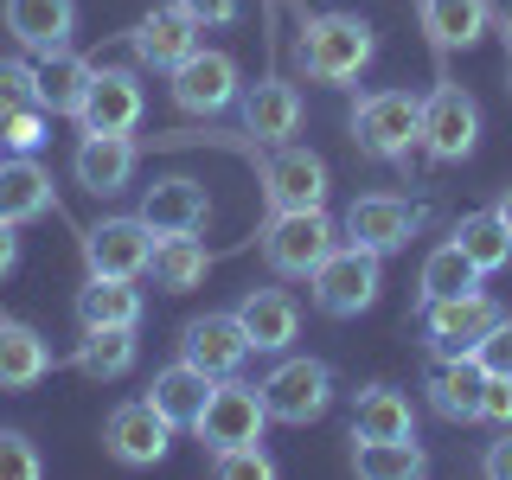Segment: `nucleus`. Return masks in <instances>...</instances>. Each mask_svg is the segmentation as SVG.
Segmentation results:
<instances>
[{
    "instance_id": "obj_6",
    "label": "nucleus",
    "mask_w": 512,
    "mask_h": 480,
    "mask_svg": "<svg viewBox=\"0 0 512 480\" xmlns=\"http://www.w3.org/2000/svg\"><path fill=\"white\" fill-rule=\"evenodd\" d=\"M167 96H173L180 116H224V109L244 96V71H237V58L218 52V45H192L167 71Z\"/></svg>"
},
{
    "instance_id": "obj_45",
    "label": "nucleus",
    "mask_w": 512,
    "mask_h": 480,
    "mask_svg": "<svg viewBox=\"0 0 512 480\" xmlns=\"http://www.w3.org/2000/svg\"><path fill=\"white\" fill-rule=\"evenodd\" d=\"M500 39H506V52H512V7L500 13Z\"/></svg>"
},
{
    "instance_id": "obj_34",
    "label": "nucleus",
    "mask_w": 512,
    "mask_h": 480,
    "mask_svg": "<svg viewBox=\"0 0 512 480\" xmlns=\"http://www.w3.org/2000/svg\"><path fill=\"white\" fill-rule=\"evenodd\" d=\"M455 244L468 250V263L480 269V276H500V269L512 263V237H506L500 212H468L455 224Z\"/></svg>"
},
{
    "instance_id": "obj_4",
    "label": "nucleus",
    "mask_w": 512,
    "mask_h": 480,
    "mask_svg": "<svg viewBox=\"0 0 512 480\" xmlns=\"http://www.w3.org/2000/svg\"><path fill=\"white\" fill-rule=\"evenodd\" d=\"M256 244H263V263L276 269L282 282H308L320 269V256L340 244V224L327 218V205H308V212H269Z\"/></svg>"
},
{
    "instance_id": "obj_47",
    "label": "nucleus",
    "mask_w": 512,
    "mask_h": 480,
    "mask_svg": "<svg viewBox=\"0 0 512 480\" xmlns=\"http://www.w3.org/2000/svg\"><path fill=\"white\" fill-rule=\"evenodd\" d=\"M506 90H512V71H506Z\"/></svg>"
},
{
    "instance_id": "obj_29",
    "label": "nucleus",
    "mask_w": 512,
    "mask_h": 480,
    "mask_svg": "<svg viewBox=\"0 0 512 480\" xmlns=\"http://www.w3.org/2000/svg\"><path fill=\"white\" fill-rule=\"evenodd\" d=\"M90 77H96V64L84 52H71V45L39 58V109L45 116H77L84 96H90Z\"/></svg>"
},
{
    "instance_id": "obj_5",
    "label": "nucleus",
    "mask_w": 512,
    "mask_h": 480,
    "mask_svg": "<svg viewBox=\"0 0 512 480\" xmlns=\"http://www.w3.org/2000/svg\"><path fill=\"white\" fill-rule=\"evenodd\" d=\"M263 410L269 423H288V429H308L333 410V365L327 359H308V352H288V359L269 372L263 384Z\"/></svg>"
},
{
    "instance_id": "obj_37",
    "label": "nucleus",
    "mask_w": 512,
    "mask_h": 480,
    "mask_svg": "<svg viewBox=\"0 0 512 480\" xmlns=\"http://www.w3.org/2000/svg\"><path fill=\"white\" fill-rule=\"evenodd\" d=\"M39 474H45V461L26 429H0V480H39Z\"/></svg>"
},
{
    "instance_id": "obj_12",
    "label": "nucleus",
    "mask_w": 512,
    "mask_h": 480,
    "mask_svg": "<svg viewBox=\"0 0 512 480\" xmlns=\"http://www.w3.org/2000/svg\"><path fill=\"white\" fill-rule=\"evenodd\" d=\"M141 109H148L141 71H122V64H96L90 96H84V109H77V128H84V135H135Z\"/></svg>"
},
{
    "instance_id": "obj_14",
    "label": "nucleus",
    "mask_w": 512,
    "mask_h": 480,
    "mask_svg": "<svg viewBox=\"0 0 512 480\" xmlns=\"http://www.w3.org/2000/svg\"><path fill=\"white\" fill-rule=\"evenodd\" d=\"M103 448L122 461V468H154V461H167V448H173V423L148 404V397H128V404L109 410Z\"/></svg>"
},
{
    "instance_id": "obj_44",
    "label": "nucleus",
    "mask_w": 512,
    "mask_h": 480,
    "mask_svg": "<svg viewBox=\"0 0 512 480\" xmlns=\"http://www.w3.org/2000/svg\"><path fill=\"white\" fill-rule=\"evenodd\" d=\"M493 212H500V224H506V237H512V186L500 192V205H493Z\"/></svg>"
},
{
    "instance_id": "obj_30",
    "label": "nucleus",
    "mask_w": 512,
    "mask_h": 480,
    "mask_svg": "<svg viewBox=\"0 0 512 480\" xmlns=\"http://www.w3.org/2000/svg\"><path fill=\"white\" fill-rule=\"evenodd\" d=\"M135 359H141L135 327H90L84 340H77V352H71V365H77L90 384H116V378H128V372H135Z\"/></svg>"
},
{
    "instance_id": "obj_8",
    "label": "nucleus",
    "mask_w": 512,
    "mask_h": 480,
    "mask_svg": "<svg viewBox=\"0 0 512 480\" xmlns=\"http://www.w3.org/2000/svg\"><path fill=\"white\" fill-rule=\"evenodd\" d=\"M269 429V410H263V391L244 378H218L212 397H205L199 423H192V436L205 442V455L212 448H237V442H263Z\"/></svg>"
},
{
    "instance_id": "obj_9",
    "label": "nucleus",
    "mask_w": 512,
    "mask_h": 480,
    "mask_svg": "<svg viewBox=\"0 0 512 480\" xmlns=\"http://www.w3.org/2000/svg\"><path fill=\"white\" fill-rule=\"evenodd\" d=\"M423 340L436 359H455V352H474L480 333L500 320V301L487 288H468V295H448V301H423Z\"/></svg>"
},
{
    "instance_id": "obj_35",
    "label": "nucleus",
    "mask_w": 512,
    "mask_h": 480,
    "mask_svg": "<svg viewBox=\"0 0 512 480\" xmlns=\"http://www.w3.org/2000/svg\"><path fill=\"white\" fill-rule=\"evenodd\" d=\"M45 109L39 103H20V109H0V154H39L45 148Z\"/></svg>"
},
{
    "instance_id": "obj_11",
    "label": "nucleus",
    "mask_w": 512,
    "mask_h": 480,
    "mask_svg": "<svg viewBox=\"0 0 512 480\" xmlns=\"http://www.w3.org/2000/svg\"><path fill=\"white\" fill-rule=\"evenodd\" d=\"M263 205L269 212H308V205H327V160L314 148H282L263 154Z\"/></svg>"
},
{
    "instance_id": "obj_13",
    "label": "nucleus",
    "mask_w": 512,
    "mask_h": 480,
    "mask_svg": "<svg viewBox=\"0 0 512 480\" xmlns=\"http://www.w3.org/2000/svg\"><path fill=\"white\" fill-rule=\"evenodd\" d=\"M154 224L148 218H103V224H90L84 231V263H90V276H128V282H141L148 276V256H154Z\"/></svg>"
},
{
    "instance_id": "obj_32",
    "label": "nucleus",
    "mask_w": 512,
    "mask_h": 480,
    "mask_svg": "<svg viewBox=\"0 0 512 480\" xmlns=\"http://www.w3.org/2000/svg\"><path fill=\"white\" fill-rule=\"evenodd\" d=\"M352 436H416V410L391 384H365L352 397Z\"/></svg>"
},
{
    "instance_id": "obj_18",
    "label": "nucleus",
    "mask_w": 512,
    "mask_h": 480,
    "mask_svg": "<svg viewBox=\"0 0 512 480\" xmlns=\"http://www.w3.org/2000/svg\"><path fill=\"white\" fill-rule=\"evenodd\" d=\"M192 45H199V26H192L173 0H167V7H154V13H141L135 32H128V52H135L141 71H173Z\"/></svg>"
},
{
    "instance_id": "obj_41",
    "label": "nucleus",
    "mask_w": 512,
    "mask_h": 480,
    "mask_svg": "<svg viewBox=\"0 0 512 480\" xmlns=\"http://www.w3.org/2000/svg\"><path fill=\"white\" fill-rule=\"evenodd\" d=\"M480 423L512 429V378H487V391H480Z\"/></svg>"
},
{
    "instance_id": "obj_19",
    "label": "nucleus",
    "mask_w": 512,
    "mask_h": 480,
    "mask_svg": "<svg viewBox=\"0 0 512 480\" xmlns=\"http://www.w3.org/2000/svg\"><path fill=\"white\" fill-rule=\"evenodd\" d=\"M141 218H148L160 237L205 231V218H212V192H205L199 180H186V173H167V180H154L148 192H141Z\"/></svg>"
},
{
    "instance_id": "obj_23",
    "label": "nucleus",
    "mask_w": 512,
    "mask_h": 480,
    "mask_svg": "<svg viewBox=\"0 0 512 480\" xmlns=\"http://www.w3.org/2000/svg\"><path fill=\"white\" fill-rule=\"evenodd\" d=\"M429 410L442 416V423H480V391H487V372H480L474 352H455V359H442L436 372H429Z\"/></svg>"
},
{
    "instance_id": "obj_21",
    "label": "nucleus",
    "mask_w": 512,
    "mask_h": 480,
    "mask_svg": "<svg viewBox=\"0 0 512 480\" xmlns=\"http://www.w3.org/2000/svg\"><path fill=\"white\" fill-rule=\"evenodd\" d=\"M45 212H58L52 173L32 154H0V224H32Z\"/></svg>"
},
{
    "instance_id": "obj_22",
    "label": "nucleus",
    "mask_w": 512,
    "mask_h": 480,
    "mask_svg": "<svg viewBox=\"0 0 512 480\" xmlns=\"http://www.w3.org/2000/svg\"><path fill=\"white\" fill-rule=\"evenodd\" d=\"M7 32L32 58H52L77 32V0H7Z\"/></svg>"
},
{
    "instance_id": "obj_42",
    "label": "nucleus",
    "mask_w": 512,
    "mask_h": 480,
    "mask_svg": "<svg viewBox=\"0 0 512 480\" xmlns=\"http://www.w3.org/2000/svg\"><path fill=\"white\" fill-rule=\"evenodd\" d=\"M480 474H487V480H512V429H500V436L487 442V455H480Z\"/></svg>"
},
{
    "instance_id": "obj_3",
    "label": "nucleus",
    "mask_w": 512,
    "mask_h": 480,
    "mask_svg": "<svg viewBox=\"0 0 512 480\" xmlns=\"http://www.w3.org/2000/svg\"><path fill=\"white\" fill-rule=\"evenodd\" d=\"M308 288H314V308L327 320H359L378 301V288H384V256L365 250V244H352V237H340V244L320 256V269L308 276Z\"/></svg>"
},
{
    "instance_id": "obj_2",
    "label": "nucleus",
    "mask_w": 512,
    "mask_h": 480,
    "mask_svg": "<svg viewBox=\"0 0 512 480\" xmlns=\"http://www.w3.org/2000/svg\"><path fill=\"white\" fill-rule=\"evenodd\" d=\"M352 141L365 160L410 167V148H423V96L410 90H372L352 103Z\"/></svg>"
},
{
    "instance_id": "obj_38",
    "label": "nucleus",
    "mask_w": 512,
    "mask_h": 480,
    "mask_svg": "<svg viewBox=\"0 0 512 480\" xmlns=\"http://www.w3.org/2000/svg\"><path fill=\"white\" fill-rule=\"evenodd\" d=\"M474 359H480V372H487V378H512V314H500L487 333H480Z\"/></svg>"
},
{
    "instance_id": "obj_33",
    "label": "nucleus",
    "mask_w": 512,
    "mask_h": 480,
    "mask_svg": "<svg viewBox=\"0 0 512 480\" xmlns=\"http://www.w3.org/2000/svg\"><path fill=\"white\" fill-rule=\"evenodd\" d=\"M480 282H487V276H480V269L468 263V250L448 237V244H436V250L423 256V276H416V308H423V301L468 295V288H480Z\"/></svg>"
},
{
    "instance_id": "obj_17",
    "label": "nucleus",
    "mask_w": 512,
    "mask_h": 480,
    "mask_svg": "<svg viewBox=\"0 0 512 480\" xmlns=\"http://www.w3.org/2000/svg\"><path fill=\"white\" fill-rule=\"evenodd\" d=\"M237 109H244V135L263 141V148H282V141L301 128V90L288 84V77H276V71L256 77V84H244Z\"/></svg>"
},
{
    "instance_id": "obj_28",
    "label": "nucleus",
    "mask_w": 512,
    "mask_h": 480,
    "mask_svg": "<svg viewBox=\"0 0 512 480\" xmlns=\"http://www.w3.org/2000/svg\"><path fill=\"white\" fill-rule=\"evenodd\" d=\"M52 372V346L26 320H0V391H32Z\"/></svg>"
},
{
    "instance_id": "obj_20",
    "label": "nucleus",
    "mask_w": 512,
    "mask_h": 480,
    "mask_svg": "<svg viewBox=\"0 0 512 480\" xmlns=\"http://www.w3.org/2000/svg\"><path fill=\"white\" fill-rule=\"evenodd\" d=\"M231 314L244 320L250 352H288V346L301 340V308H295V295H288V288H250Z\"/></svg>"
},
{
    "instance_id": "obj_26",
    "label": "nucleus",
    "mask_w": 512,
    "mask_h": 480,
    "mask_svg": "<svg viewBox=\"0 0 512 480\" xmlns=\"http://www.w3.org/2000/svg\"><path fill=\"white\" fill-rule=\"evenodd\" d=\"M148 276L160 295H186L212 276V250L199 244V231H180V237H154V256H148Z\"/></svg>"
},
{
    "instance_id": "obj_15",
    "label": "nucleus",
    "mask_w": 512,
    "mask_h": 480,
    "mask_svg": "<svg viewBox=\"0 0 512 480\" xmlns=\"http://www.w3.org/2000/svg\"><path fill=\"white\" fill-rule=\"evenodd\" d=\"M180 359L199 365L205 378H237L250 359V333L237 314H199L180 327Z\"/></svg>"
},
{
    "instance_id": "obj_36",
    "label": "nucleus",
    "mask_w": 512,
    "mask_h": 480,
    "mask_svg": "<svg viewBox=\"0 0 512 480\" xmlns=\"http://www.w3.org/2000/svg\"><path fill=\"white\" fill-rule=\"evenodd\" d=\"M205 468H212V480H269L276 461L263 455V442H237V448H212Z\"/></svg>"
},
{
    "instance_id": "obj_16",
    "label": "nucleus",
    "mask_w": 512,
    "mask_h": 480,
    "mask_svg": "<svg viewBox=\"0 0 512 480\" xmlns=\"http://www.w3.org/2000/svg\"><path fill=\"white\" fill-rule=\"evenodd\" d=\"M135 167H141L135 135H84L71 148V173H77V186H84L90 199H116V192H128Z\"/></svg>"
},
{
    "instance_id": "obj_1",
    "label": "nucleus",
    "mask_w": 512,
    "mask_h": 480,
    "mask_svg": "<svg viewBox=\"0 0 512 480\" xmlns=\"http://www.w3.org/2000/svg\"><path fill=\"white\" fill-rule=\"evenodd\" d=\"M295 32H301L295 39L301 71H308L314 84H333V90L359 84L365 64L378 58V32H372L365 13H301Z\"/></svg>"
},
{
    "instance_id": "obj_31",
    "label": "nucleus",
    "mask_w": 512,
    "mask_h": 480,
    "mask_svg": "<svg viewBox=\"0 0 512 480\" xmlns=\"http://www.w3.org/2000/svg\"><path fill=\"white\" fill-rule=\"evenodd\" d=\"M352 468L365 480H416L429 474V455L416 436H352Z\"/></svg>"
},
{
    "instance_id": "obj_46",
    "label": "nucleus",
    "mask_w": 512,
    "mask_h": 480,
    "mask_svg": "<svg viewBox=\"0 0 512 480\" xmlns=\"http://www.w3.org/2000/svg\"><path fill=\"white\" fill-rule=\"evenodd\" d=\"M288 7V0H263V13H269V26H276V13Z\"/></svg>"
},
{
    "instance_id": "obj_40",
    "label": "nucleus",
    "mask_w": 512,
    "mask_h": 480,
    "mask_svg": "<svg viewBox=\"0 0 512 480\" xmlns=\"http://www.w3.org/2000/svg\"><path fill=\"white\" fill-rule=\"evenodd\" d=\"M199 32H218V26H237L244 20V0H173Z\"/></svg>"
},
{
    "instance_id": "obj_25",
    "label": "nucleus",
    "mask_w": 512,
    "mask_h": 480,
    "mask_svg": "<svg viewBox=\"0 0 512 480\" xmlns=\"http://www.w3.org/2000/svg\"><path fill=\"white\" fill-rule=\"evenodd\" d=\"M77 327H141V288L128 276H84V288H77L71 301Z\"/></svg>"
},
{
    "instance_id": "obj_43",
    "label": "nucleus",
    "mask_w": 512,
    "mask_h": 480,
    "mask_svg": "<svg viewBox=\"0 0 512 480\" xmlns=\"http://www.w3.org/2000/svg\"><path fill=\"white\" fill-rule=\"evenodd\" d=\"M13 231H20V224H0V282L20 269V237H13Z\"/></svg>"
},
{
    "instance_id": "obj_7",
    "label": "nucleus",
    "mask_w": 512,
    "mask_h": 480,
    "mask_svg": "<svg viewBox=\"0 0 512 480\" xmlns=\"http://www.w3.org/2000/svg\"><path fill=\"white\" fill-rule=\"evenodd\" d=\"M480 148V103L474 90H461L455 77H436V90L423 96V154L455 167Z\"/></svg>"
},
{
    "instance_id": "obj_39",
    "label": "nucleus",
    "mask_w": 512,
    "mask_h": 480,
    "mask_svg": "<svg viewBox=\"0 0 512 480\" xmlns=\"http://www.w3.org/2000/svg\"><path fill=\"white\" fill-rule=\"evenodd\" d=\"M20 103H39V64L0 58V109H20Z\"/></svg>"
},
{
    "instance_id": "obj_10",
    "label": "nucleus",
    "mask_w": 512,
    "mask_h": 480,
    "mask_svg": "<svg viewBox=\"0 0 512 480\" xmlns=\"http://www.w3.org/2000/svg\"><path fill=\"white\" fill-rule=\"evenodd\" d=\"M416 231H423V205L397 199V192H359V199L346 205V218H340V237H352V244H365L378 256L404 250Z\"/></svg>"
},
{
    "instance_id": "obj_24",
    "label": "nucleus",
    "mask_w": 512,
    "mask_h": 480,
    "mask_svg": "<svg viewBox=\"0 0 512 480\" xmlns=\"http://www.w3.org/2000/svg\"><path fill=\"white\" fill-rule=\"evenodd\" d=\"M416 20H423L436 58H448V52L480 45V32L493 26V7H487V0H416Z\"/></svg>"
},
{
    "instance_id": "obj_27",
    "label": "nucleus",
    "mask_w": 512,
    "mask_h": 480,
    "mask_svg": "<svg viewBox=\"0 0 512 480\" xmlns=\"http://www.w3.org/2000/svg\"><path fill=\"white\" fill-rule=\"evenodd\" d=\"M212 384L218 378H205L199 365H186V359H173L167 372H154V384H148V404L167 416L173 429H192L199 423V410H205V397H212Z\"/></svg>"
}]
</instances>
